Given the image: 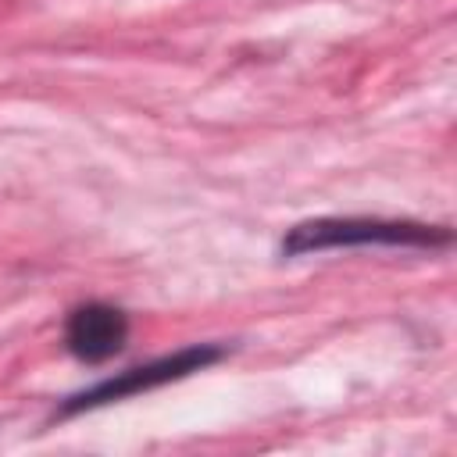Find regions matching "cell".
I'll return each mask as SVG.
<instances>
[{
  "mask_svg": "<svg viewBox=\"0 0 457 457\" xmlns=\"http://www.w3.org/2000/svg\"><path fill=\"white\" fill-rule=\"evenodd\" d=\"M453 239L443 225L421 221H393V218H311L289 228L282 239V253H311L332 246H446Z\"/></svg>",
  "mask_w": 457,
  "mask_h": 457,
  "instance_id": "1",
  "label": "cell"
},
{
  "mask_svg": "<svg viewBox=\"0 0 457 457\" xmlns=\"http://www.w3.org/2000/svg\"><path fill=\"white\" fill-rule=\"evenodd\" d=\"M221 346H186V350H175L168 357H157L150 364H139V368H129L114 378H104L75 396L64 400L61 414H79V411H93V407H104V403H114V400H125V396H139V393H150L157 386H168V382H179L193 371H204L211 368L214 361H221Z\"/></svg>",
  "mask_w": 457,
  "mask_h": 457,
  "instance_id": "2",
  "label": "cell"
},
{
  "mask_svg": "<svg viewBox=\"0 0 457 457\" xmlns=\"http://www.w3.org/2000/svg\"><path fill=\"white\" fill-rule=\"evenodd\" d=\"M129 318L111 303H86L75 307L64 325V346L82 364H104L125 350Z\"/></svg>",
  "mask_w": 457,
  "mask_h": 457,
  "instance_id": "3",
  "label": "cell"
}]
</instances>
